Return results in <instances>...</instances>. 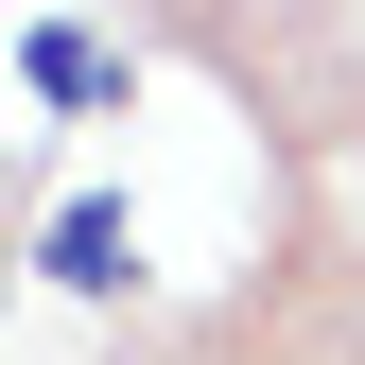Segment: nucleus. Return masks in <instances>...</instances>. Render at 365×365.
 I'll return each instance as SVG.
<instances>
[{
	"instance_id": "f257e3e1",
	"label": "nucleus",
	"mask_w": 365,
	"mask_h": 365,
	"mask_svg": "<svg viewBox=\"0 0 365 365\" xmlns=\"http://www.w3.org/2000/svg\"><path fill=\"white\" fill-rule=\"evenodd\" d=\"M53 279H70V296H122V279H140V226H122V192L53 209Z\"/></svg>"
},
{
	"instance_id": "f03ea898",
	"label": "nucleus",
	"mask_w": 365,
	"mask_h": 365,
	"mask_svg": "<svg viewBox=\"0 0 365 365\" xmlns=\"http://www.w3.org/2000/svg\"><path fill=\"white\" fill-rule=\"evenodd\" d=\"M18 70H35V105H105V35H70V18H35Z\"/></svg>"
}]
</instances>
